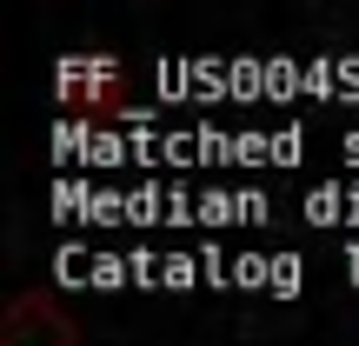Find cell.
Listing matches in <instances>:
<instances>
[{
  "label": "cell",
  "mask_w": 359,
  "mask_h": 346,
  "mask_svg": "<svg viewBox=\"0 0 359 346\" xmlns=\"http://www.w3.org/2000/svg\"><path fill=\"white\" fill-rule=\"evenodd\" d=\"M266 267H273V260L246 253V260H233V280H240V286H266Z\"/></svg>",
  "instance_id": "2"
},
{
  "label": "cell",
  "mask_w": 359,
  "mask_h": 346,
  "mask_svg": "<svg viewBox=\"0 0 359 346\" xmlns=\"http://www.w3.org/2000/svg\"><path fill=\"white\" fill-rule=\"evenodd\" d=\"M266 286H273V293H299V260H293V253H273Z\"/></svg>",
  "instance_id": "1"
},
{
  "label": "cell",
  "mask_w": 359,
  "mask_h": 346,
  "mask_svg": "<svg viewBox=\"0 0 359 346\" xmlns=\"http://www.w3.org/2000/svg\"><path fill=\"white\" fill-rule=\"evenodd\" d=\"M167 286H193V260L187 253H167V273H160Z\"/></svg>",
  "instance_id": "3"
}]
</instances>
